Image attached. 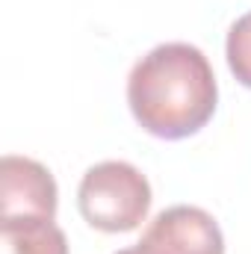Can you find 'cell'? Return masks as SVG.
Returning <instances> with one entry per match:
<instances>
[{"mask_svg": "<svg viewBox=\"0 0 251 254\" xmlns=\"http://www.w3.org/2000/svg\"><path fill=\"white\" fill-rule=\"evenodd\" d=\"M127 104L136 125L157 139L195 136L216 113L219 83L210 60L187 42L148 51L127 77Z\"/></svg>", "mask_w": 251, "mask_h": 254, "instance_id": "obj_1", "label": "cell"}, {"mask_svg": "<svg viewBox=\"0 0 251 254\" xmlns=\"http://www.w3.org/2000/svg\"><path fill=\"white\" fill-rule=\"evenodd\" d=\"M77 207L95 231L127 234L139 228L151 210V184L133 163L104 160L83 175Z\"/></svg>", "mask_w": 251, "mask_h": 254, "instance_id": "obj_2", "label": "cell"}, {"mask_svg": "<svg viewBox=\"0 0 251 254\" xmlns=\"http://www.w3.org/2000/svg\"><path fill=\"white\" fill-rule=\"evenodd\" d=\"M136 249L139 254H225V237L207 210L175 204L154 216Z\"/></svg>", "mask_w": 251, "mask_h": 254, "instance_id": "obj_3", "label": "cell"}, {"mask_svg": "<svg viewBox=\"0 0 251 254\" xmlns=\"http://www.w3.org/2000/svg\"><path fill=\"white\" fill-rule=\"evenodd\" d=\"M57 181L54 175L30 157L6 154L0 160V219H21V216H57Z\"/></svg>", "mask_w": 251, "mask_h": 254, "instance_id": "obj_4", "label": "cell"}, {"mask_svg": "<svg viewBox=\"0 0 251 254\" xmlns=\"http://www.w3.org/2000/svg\"><path fill=\"white\" fill-rule=\"evenodd\" d=\"M0 246L3 254H68L65 231L42 216L0 219Z\"/></svg>", "mask_w": 251, "mask_h": 254, "instance_id": "obj_5", "label": "cell"}, {"mask_svg": "<svg viewBox=\"0 0 251 254\" xmlns=\"http://www.w3.org/2000/svg\"><path fill=\"white\" fill-rule=\"evenodd\" d=\"M225 57L231 74L251 89V12L237 18L228 30V42H225Z\"/></svg>", "mask_w": 251, "mask_h": 254, "instance_id": "obj_6", "label": "cell"}, {"mask_svg": "<svg viewBox=\"0 0 251 254\" xmlns=\"http://www.w3.org/2000/svg\"><path fill=\"white\" fill-rule=\"evenodd\" d=\"M116 254H139V249H122V252H116Z\"/></svg>", "mask_w": 251, "mask_h": 254, "instance_id": "obj_7", "label": "cell"}]
</instances>
